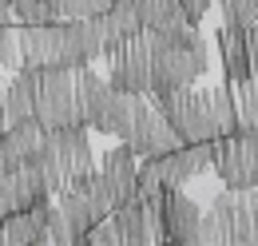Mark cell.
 <instances>
[{
  "label": "cell",
  "instance_id": "6da1fadb",
  "mask_svg": "<svg viewBox=\"0 0 258 246\" xmlns=\"http://www.w3.org/2000/svg\"><path fill=\"white\" fill-rule=\"evenodd\" d=\"M143 36H147V52H151V92L187 88L211 72V44L199 32V24L175 20L167 28H147Z\"/></svg>",
  "mask_w": 258,
  "mask_h": 246
},
{
  "label": "cell",
  "instance_id": "7a4b0ae2",
  "mask_svg": "<svg viewBox=\"0 0 258 246\" xmlns=\"http://www.w3.org/2000/svg\"><path fill=\"white\" fill-rule=\"evenodd\" d=\"M151 103L159 107V115L171 123V131H175L183 143H207V139H215L207 92H199L195 84H187V88H167V92H151Z\"/></svg>",
  "mask_w": 258,
  "mask_h": 246
},
{
  "label": "cell",
  "instance_id": "3957f363",
  "mask_svg": "<svg viewBox=\"0 0 258 246\" xmlns=\"http://www.w3.org/2000/svg\"><path fill=\"white\" fill-rule=\"evenodd\" d=\"M36 123L44 131L80 123V111H76V68H40L36 72Z\"/></svg>",
  "mask_w": 258,
  "mask_h": 246
},
{
  "label": "cell",
  "instance_id": "277c9868",
  "mask_svg": "<svg viewBox=\"0 0 258 246\" xmlns=\"http://www.w3.org/2000/svg\"><path fill=\"white\" fill-rule=\"evenodd\" d=\"M211 167L219 171V179L230 191L258 187V127H238L230 135H219Z\"/></svg>",
  "mask_w": 258,
  "mask_h": 246
},
{
  "label": "cell",
  "instance_id": "5b68a950",
  "mask_svg": "<svg viewBox=\"0 0 258 246\" xmlns=\"http://www.w3.org/2000/svg\"><path fill=\"white\" fill-rule=\"evenodd\" d=\"M199 242H223V246H242L250 242V211L246 195L226 187L219 199H211V211L199 218Z\"/></svg>",
  "mask_w": 258,
  "mask_h": 246
},
{
  "label": "cell",
  "instance_id": "8992f818",
  "mask_svg": "<svg viewBox=\"0 0 258 246\" xmlns=\"http://www.w3.org/2000/svg\"><path fill=\"white\" fill-rule=\"evenodd\" d=\"M20 40V68H68V28L64 20L52 24H20L16 28Z\"/></svg>",
  "mask_w": 258,
  "mask_h": 246
},
{
  "label": "cell",
  "instance_id": "52a82bcc",
  "mask_svg": "<svg viewBox=\"0 0 258 246\" xmlns=\"http://www.w3.org/2000/svg\"><path fill=\"white\" fill-rule=\"evenodd\" d=\"M111 60V88L115 92H131V95H147L151 92V52H147V36H131L123 44H115L107 52Z\"/></svg>",
  "mask_w": 258,
  "mask_h": 246
},
{
  "label": "cell",
  "instance_id": "ba28073f",
  "mask_svg": "<svg viewBox=\"0 0 258 246\" xmlns=\"http://www.w3.org/2000/svg\"><path fill=\"white\" fill-rule=\"evenodd\" d=\"M127 143L135 155H143V159H155V155H167L175 151L183 139L171 131V123L159 115V107L147 99V95H139V103H135V115H131V131H127Z\"/></svg>",
  "mask_w": 258,
  "mask_h": 246
},
{
  "label": "cell",
  "instance_id": "9c48e42d",
  "mask_svg": "<svg viewBox=\"0 0 258 246\" xmlns=\"http://www.w3.org/2000/svg\"><path fill=\"white\" fill-rule=\"evenodd\" d=\"M211 155H215V139H207V143H179L175 151L147 159V167L155 171V179L163 187H183L211 167Z\"/></svg>",
  "mask_w": 258,
  "mask_h": 246
},
{
  "label": "cell",
  "instance_id": "30bf717a",
  "mask_svg": "<svg viewBox=\"0 0 258 246\" xmlns=\"http://www.w3.org/2000/svg\"><path fill=\"white\" fill-rule=\"evenodd\" d=\"M199 203L187 199L179 187H167L163 195V242H199Z\"/></svg>",
  "mask_w": 258,
  "mask_h": 246
},
{
  "label": "cell",
  "instance_id": "8fae6325",
  "mask_svg": "<svg viewBox=\"0 0 258 246\" xmlns=\"http://www.w3.org/2000/svg\"><path fill=\"white\" fill-rule=\"evenodd\" d=\"M40 195H52V191L44 187V179H40V171H36L32 163H20L16 171H0V203L8 211L32 207Z\"/></svg>",
  "mask_w": 258,
  "mask_h": 246
},
{
  "label": "cell",
  "instance_id": "7c38bea8",
  "mask_svg": "<svg viewBox=\"0 0 258 246\" xmlns=\"http://www.w3.org/2000/svg\"><path fill=\"white\" fill-rule=\"evenodd\" d=\"M99 24H103V52H99V56H107L115 44H123V40H131V36H139V32H143V20H139V0H111V4L103 8Z\"/></svg>",
  "mask_w": 258,
  "mask_h": 246
},
{
  "label": "cell",
  "instance_id": "4fadbf2b",
  "mask_svg": "<svg viewBox=\"0 0 258 246\" xmlns=\"http://www.w3.org/2000/svg\"><path fill=\"white\" fill-rule=\"evenodd\" d=\"M111 84L92 72V64H84V68H76V111H80V123L84 127H92L99 119V111H103V103L111 99Z\"/></svg>",
  "mask_w": 258,
  "mask_h": 246
},
{
  "label": "cell",
  "instance_id": "5bb4252c",
  "mask_svg": "<svg viewBox=\"0 0 258 246\" xmlns=\"http://www.w3.org/2000/svg\"><path fill=\"white\" fill-rule=\"evenodd\" d=\"M4 119L8 123L36 119V72L32 68H16V76L4 84Z\"/></svg>",
  "mask_w": 258,
  "mask_h": 246
},
{
  "label": "cell",
  "instance_id": "9a60e30c",
  "mask_svg": "<svg viewBox=\"0 0 258 246\" xmlns=\"http://www.w3.org/2000/svg\"><path fill=\"white\" fill-rule=\"evenodd\" d=\"M135 159H139V155L123 143V147H111V151L103 155V163H99L103 179L111 183V191H115V199H119V203L135 199V171H139V163H135Z\"/></svg>",
  "mask_w": 258,
  "mask_h": 246
},
{
  "label": "cell",
  "instance_id": "2e32d148",
  "mask_svg": "<svg viewBox=\"0 0 258 246\" xmlns=\"http://www.w3.org/2000/svg\"><path fill=\"white\" fill-rule=\"evenodd\" d=\"M219 56H223V72L230 84H238V80H246L250 76V68H246V24H230L223 20V28H219Z\"/></svg>",
  "mask_w": 258,
  "mask_h": 246
},
{
  "label": "cell",
  "instance_id": "e0dca14e",
  "mask_svg": "<svg viewBox=\"0 0 258 246\" xmlns=\"http://www.w3.org/2000/svg\"><path fill=\"white\" fill-rule=\"evenodd\" d=\"M135 103H139V95L131 92H111V99L103 103V111H99V119L92 123V131H103V135H111V139H127L131 131V115H135Z\"/></svg>",
  "mask_w": 258,
  "mask_h": 246
},
{
  "label": "cell",
  "instance_id": "ac0fdd59",
  "mask_svg": "<svg viewBox=\"0 0 258 246\" xmlns=\"http://www.w3.org/2000/svg\"><path fill=\"white\" fill-rule=\"evenodd\" d=\"M0 242L8 246H44L48 242V226L32 211H8L0 222Z\"/></svg>",
  "mask_w": 258,
  "mask_h": 246
},
{
  "label": "cell",
  "instance_id": "d6986e66",
  "mask_svg": "<svg viewBox=\"0 0 258 246\" xmlns=\"http://www.w3.org/2000/svg\"><path fill=\"white\" fill-rule=\"evenodd\" d=\"M56 195H60V199H56V215L64 218L68 238H72V242H80V238H84V230L96 222V218H92V207H88V199H84L80 191H72V187H60Z\"/></svg>",
  "mask_w": 258,
  "mask_h": 246
},
{
  "label": "cell",
  "instance_id": "ffe728a7",
  "mask_svg": "<svg viewBox=\"0 0 258 246\" xmlns=\"http://www.w3.org/2000/svg\"><path fill=\"white\" fill-rule=\"evenodd\" d=\"M111 226H115V238L127 246H139V242H151L147 234V215H143V203L139 199H127L111 211Z\"/></svg>",
  "mask_w": 258,
  "mask_h": 246
},
{
  "label": "cell",
  "instance_id": "44dd1931",
  "mask_svg": "<svg viewBox=\"0 0 258 246\" xmlns=\"http://www.w3.org/2000/svg\"><path fill=\"white\" fill-rule=\"evenodd\" d=\"M207 107H211V123H215V139L238 131V107H234V88H207Z\"/></svg>",
  "mask_w": 258,
  "mask_h": 246
},
{
  "label": "cell",
  "instance_id": "7402d4cb",
  "mask_svg": "<svg viewBox=\"0 0 258 246\" xmlns=\"http://www.w3.org/2000/svg\"><path fill=\"white\" fill-rule=\"evenodd\" d=\"M238 127H258V76H246L238 80Z\"/></svg>",
  "mask_w": 258,
  "mask_h": 246
},
{
  "label": "cell",
  "instance_id": "603a6c76",
  "mask_svg": "<svg viewBox=\"0 0 258 246\" xmlns=\"http://www.w3.org/2000/svg\"><path fill=\"white\" fill-rule=\"evenodd\" d=\"M20 68V40H16V24H0V72H16Z\"/></svg>",
  "mask_w": 258,
  "mask_h": 246
},
{
  "label": "cell",
  "instance_id": "cb8c5ba5",
  "mask_svg": "<svg viewBox=\"0 0 258 246\" xmlns=\"http://www.w3.org/2000/svg\"><path fill=\"white\" fill-rule=\"evenodd\" d=\"M223 16L230 24H254L258 20V0H219Z\"/></svg>",
  "mask_w": 258,
  "mask_h": 246
},
{
  "label": "cell",
  "instance_id": "d4e9b609",
  "mask_svg": "<svg viewBox=\"0 0 258 246\" xmlns=\"http://www.w3.org/2000/svg\"><path fill=\"white\" fill-rule=\"evenodd\" d=\"M80 242H92V246H111V242H119L115 238V226H111V215L107 218H96L88 230H84V238Z\"/></svg>",
  "mask_w": 258,
  "mask_h": 246
},
{
  "label": "cell",
  "instance_id": "484cf974",
  "mask_svg": "<svg viewBox=\"0 0 258 246\" xmlns=\"http://www.w3.org/2000/svg\"><path fill=\"white\" fill-rule=\"evenodd\" d=\"M207 8H211V0H179V12H183L187 24H199L207 16Z\"/></svg>",
  "mask_w": 258,
  "mask_h": 246
},
{
  "label": "cell",
  "instance_id": "4316f807",
  "mask_svg": "<svg viewBox=\"0 0 258 246\" xmlns=\"http://www.w3.org/2000/svg\"><path fill=\"white\" fill-rule=\"evenodd\" d=\"M246 68L258 76V24H246Z\"/></svg>",
  "mask_w": 258,
  "mask_h": 246
},
{
  "label": "cell",
  "instance_id": "83f0119b",
  "mask_svg": "<svg viewBox=\"0 0 258 246\" xmlns=\"http://www.w3.org/2000/svg\"><path fill=\"white\" fill-rule=\"evenodd\" d=\"M246 211H250V242L258 246V187H246Z\"/></svg>",
  "mask_w": 258,
  "mask_h": 246
},
{
  "label": "cell",
  "instance_id": "f1b7e54d",
  "mask_svg": "<svg viewBox=\"0 0 258 246\" xmlns=\"http://www.w3.org/2000/svg\"><path fill=\"white\" fill-rule=\"evenodd\" d=\"M4 127H8V119H4V84H0V135H4Z\"/></svg>",
  "mask_w": 258,
  "mask_h": 246
},
{
  "label": "cell",
  "instance_id": "f546056e",
  "mask_svg": "<svg viewBox=\"0 0 258 246\" xmlns=\"http://www.w3.org/2000/svg\"><path fill=\"white\" fill-rule=\"evenodd\" d=\"M8 20H12V12H8V4L0 0V24H8Z\"/></svg>",
  "mask_w": 258,
  "mask_h": 246
},
{
  "label": "cell",
  "instance_id": "4dcf8cb0",
  "mask_svg": "<svg viewBox=\"0 0 258 246\" xmlns=\"http://www.w3.org/2000/svg\"><path fill=\"white\" fill-rule=\"evenodd\" d=\"M4 215H8V207H4V203H0V222H4Z\"/></svg>",
  "mask_w": 258,
  "mask_h": 246
},
{
  "label": "cell",
  "instance_id": "1f68e13d",
  "mask_svg": "<svg viewBox=\"0 0 258 246\" xmlns=\"http://www.w3.org/2000/svg\"><path fill=\"white\" fill-rule=\"evenodd\" d=\"M254 24H258V20H254Z\"/></svg>",
  "mask_w": 258,
  "mask_h": 246
}]
</instances>
